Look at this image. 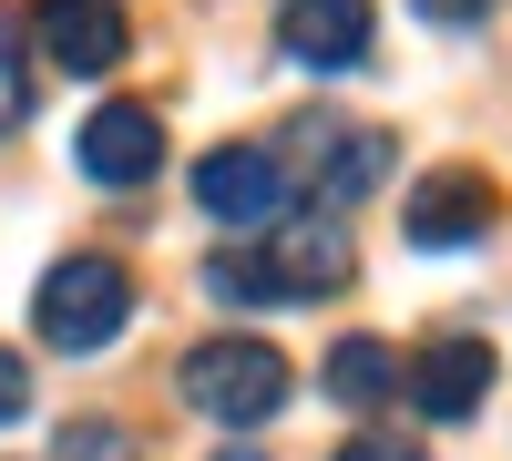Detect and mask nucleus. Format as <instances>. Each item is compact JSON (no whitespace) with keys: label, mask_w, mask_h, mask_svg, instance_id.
I'll return each mask as SVG.
<instances>
[{"label":"nucleus","mask_w":512,"mask_h":461,"mask_svg":"<svg viewBox=\"0 0 512 461\" xmlns=\"http://www.w3.org/2000/svg\"><path fill=\"white\" fill-rule=\"evenodd\" d=\"M123 318H134V267H123V257H103V246H72V257L41 267V298H31L41 349L93 359V349L123 339Z\"/></svg>","instance_id":"1"},{"label":"nucleus","mask_w":512,"mask_h":461,"mask_svg":"<svg viewBox=\"0 0 512 461\" xmlns=\"http://www.w3.org/2000/svg\"><path fill=\"white\" fill-rule=\"evenodd\" d=\"M175 390H185L195 421H216V431H256V421H277V410H287L297 380H287V359H277L267 339H205V349H185Z\"/></svg>","instance_id":"2"},{"label":"nucleus","mask_w":512,"mask_h":461,"mask_svg":"<svg viewBox=\"0 0 512 461\" xmlns=\"http://www.w3.org/2000/svg\"><path fill=\"white\" fill-rule=\"evenodd\" d=\"M390 164H400V144L379 134V123L308 113V123H297L287 175H308V185H318V216H338V205H359V195H379V185H390Z\"/></svg>","instance_id":"3"},{"label":"nucleus","mask_w":512,"mask_h":461,"mask_svg":"<svg viewBox=\"0 0 512 461\" xmlns=\"http://www.w3.org/2000/svg\"><path fill=\"white\" fill-rule=\"evenodd\" d=\"M287 195H297V175H287L277 144H216V154H195V216H216L236 236H267L287 216Z\"/></svg>","instance_id":"4"},{"label":"nucleus","mask_w":512,"mask_h":461,"mask_svg":"<svg viewBox=\"0 0 512 461\" xmlns=\"http://www.w3.org/2000/svg\"><path fill=\"white\" fill-rule=\"evenodd\" d=\"M256 277H267V308H308V298H328V287H349L359 277V246H349V226L338 216H277L267 226V257H256Z\"/></svg>","instance_id":"5"},{"label":"nucleus","mask_w":512,"mask_h":461,"mask_svg":"<svg viewBox=\"0 0 512 461\" xmlns=\"http://www.w3.org/2000/svg\"><path fill=\"white\" fill-rule=\"evenodd\" d=\"M31 52L52 72L103 82L123 52H134V11H123V0H41V11H31Z\"/></svg>","instance_id":"6"},{"label":"nucleus","mask_w":512,"mask_h":461,"mask_svg":"<svg viewBox=\"0 0 512 461\" xmlns=\"http://www.w3.org/2000/svg\"><path fill=\"white\" fill-rule=\"evenodd\" d=\"M72 164H82V185H103V195L154 185V175H164V113H154V103H103V113L72 134Z\"/></svg>","instance_id":"7"},{"label":"nucleus","mask_w":512,"mask_h":461,"mask_svg":"<svg viewBox=\"0 0 512 461\" xmlns=\"http://www.w3.org/2000/svg\"><path fill=\"white\" fill-rule=\"evenodd\" d=\"M492 175L482 164H441V175H420L410 205H400V236L410 246H431V257H451V246H482L492 236Z\"/></svg>","instance_id":"8"},{"label":"nucleus","mask_w":512,"mask_h":461,"mask_svg":"<svg viewBox=\"0 0 512 461\" xmlns=\"http://www.w3.org/2000/svg\"><path fill=\"white\" fill-rule=\"evenodd\" d=\"M492 380H502L492 349H482V339H461V328H451V339H431L420 359H400V390H410L420 421H472V410L492 400Z\"/></svg>","instance_id":"9"},{"label":"nucleus","mask_w":512,"mask_h":461,"mask_svg":"<svg viewBox=\"0 0 512 461\" xmlns=\"http://www.w3.org/2000/svg\"><path fill=\"white\" fill-rule=\"evenodd\" d=\"M369 0H287L277 11V52L297 72H359L369 62Z\"/></svg>","instance_id":"10"},{"label":"nucleus","mask_w":512,"mask_h":461,"mask_svg":"<svg viewBox=\"0 0 512 461\" xmlns=\"http://www.w3.org/2000/svg\"><path fill=\"white\" fill-rule=\"evenodd\" d=\"M318 380H328V400H338V410H379V400L400 390V349L359 328V339H338V349H328V369H318Z\"/></svg>","instance_id":"11"},{"label":"nucleus","mask_w":512,"mask_h":461,"mask_svg":"<svg viewBox=\"0 0 512 461\" xmlns=\"http://www.w3.org/2000/svg\"><path fill=\"white\" fill-rule=\"evenodd\" d=\"M52 461H144V441H134V421L72 410V421H62V441H52Z\"/></svg>","instance_id":"12"},{"label":"nucleus","mask_w":512,"mask_h":461,"mask_svg":"<svg viewBox=\"0 0 512 461\" xmlns=\"http://www.w3.org/2000/svg\"><path fill=\"white\" fill-rule=\"evenodd\" d=\"M31 123V52H21V21H0V134Z\"/></svg>","instance_id":"13"},{"label":"nucleus","mask_w":512,"mask_h":461,"mask_svg":"<svg viewBox=\"0 0 512 461\" xmlns=\"http://www.w3.org/2000/svg\"><path fill=\"white\" fill-rule=\"evenodd\" d=\"M205 298H216V308H267V277H256V257H205Z\"/></svg>","instance_id":"14"},{"label":"nucleus","mask_w":512,"mask_h":461,"mask_svg":"<svg viewBox=\"0 0 512 461\" xmlns=\"http://www.w3.org/2000/svg\"><path fill=\"white\" fill-rule=\"evenodd\" d=\"M328 461H431L420 441H400V431H359V441H338Z\"/></svg>","instance_id":"15"},{"label":"nucleus","mask_w":512,"mask_h":461,"mask_svg":"<svg viewBox=\"0 0 512 461\" xmlns=\"http://www.w3.org/2000/svg\"><path fill=\"white\" fill-rule=\"evenodd\" d=\"M410 11L431 21V31H472V21H492V11H502V0H410Z\"/></svg>","instance_id":"16"},{"label":"nucleus","mask_w":512,"mask_h":461,"mask_svg":"<svg viewBox=\"0 0 512 461\" xmlns=\"http://www.w3.org/2000/svg\"><path fill=\"white\" fill-rule=\"evenodd\" d=\"M21 410H31V359H21V349H0V431H11Z\"/></svg>","instance_id":"17"},{"label":"nucleus","mask_w":512,"mask_h":461,"mask_svg":"<svg viewBox=\"0 0 512 461\" xmlns=\"http://www.w3.org/2000/svg\"><path fill=\"white\" fill-rule=\"evenodd\" d=\"M216 461H267V451H246V441H226V451H216Z\"/></svg>","instance_id":"18"}]
</instances>
